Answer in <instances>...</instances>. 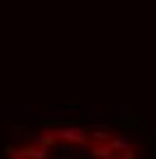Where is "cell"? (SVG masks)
<instances>
[{"label": "cell", "mask_w": 156, "mask_h": 159, "mask_svg": "<svg viewBox=\"0 0 156 159\" xmlns=\"http://www.w3.org/2000/svg\"><path fill=\"white\" fill-rule=\"evenodd\" d=\"M49 149H51V147H46V144H41V147L27 144V147H22V154H24L27 159H46L49 157Z\"/></svg>", "instance_id": "7a4b0ae2"}, {"label": "cell", "mask_w": 156, "mask_h": 159, "mask_svg": "<svg viewBox=\"0 0 156 159\" xmlns=\"http://www.w3.org/2000/svg\"><path fill=\"white\" fill-rule=\"evenodd\" d=\"M5 154H7V159H27L22 154V149H12V147H5Z\"/></svg>", "instance_id": "5b68a950"}, {"label": "cell", "mask_w": 156, "mask_h": 159, "mask_svg": "<svg viewBox=\"0 0 156 159\" xmlns=\"http://www.w3.org/2000/svg\"><path fill=\"white\" fill-rule=\"evenodd\" d=\"M112 147H115V152L129 149V137H127V135H117V137H112Z\"/></svg>", "instance_id": "277c9868"}, {"label": "cell", "mask_w": 156, "mask_h": 159, "mask_svg": "<svg viewBox=\"0 0 156 159\" xmlns=\"http://www.w3.org/2000/svg\"><path fill=\"white\" fill-rule=\"evenodd\" d=\"M90 139L93 142H112V135L107 132V130H102V127H90Z\"/></svg>", "instance_id": "3957f363"}, {"label": "cell", "mask_w": 156, "mask_h": 159, "mask_svg": "<svg viewBox=\"0 0 156 159\" xmlns=\"http://www.w3.org/2000/svg\"><path fill=\"white\" fill-rule=\"evenodd\" d=\"M151 157L156 159V142H154V144H151Z\"/></svg>", "instance_id": "8992f818"}, {"label": "cell", "mask_w": 156, "mask_h": 159, "mask_svg": "<svg viewBox=\"0 0 156 159\" xmlns=\"http://www.w3.org/2000/svg\"><path fill=\"white\" fill-rule=\"evenodd\" d=\"M49 135H54L61 142H71V144H80L90 137V130L83 127V125H54L46 130Z\"/></svg>", "instance_id": "6da1fadb"}]
</instances>
